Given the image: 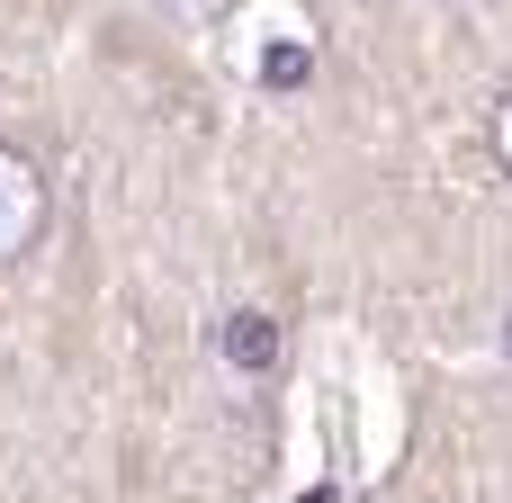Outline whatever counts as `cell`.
I'll use <instances>...</instances> for the list:
<instances>
[{
	"mask_svg": "<svg viewBox=\"0 0 512 503\" xmlns=\"http://www.w3.org/2000/svg\"><path fill=\"white\" fill-rule=\"evenodd\" d=\"M45 216H54V189H45V171H36V153H18V144H0V270L36 252V234H45Z\"/></svg>",
	"mask_w": 512,
	"mask_h": 503,
	"instance_id": "6da1fadb",
	"label": "cell"
},
{
	"mask_svg": "<svg viewBox=\"0 0 512 503\" xmlns=\"http://www.w3.org/2000/svg\"><path fill=\"white\" fill-rule=\"evenodd\" d=\"M486 144H495V162H504V180H512V90L495 99V117H486Z\"/></svg>",
	"mask_w": 512,
	"mask_h": 503,
	"instance_id": "3957f363",
	"label": "cell"
},
{
	"mask_svg": "<svg viewBox=\"0 0 512 503\" xmlns=\"http://www.w3.org/2000/svg\"><path fill=\"white\" fill-rule=\"evenodd\" d=\"M504 369H512V315H504Z\"/></svg>",
	"mask_w": 512,
	"mask_h": 503,
	"instance_id": "277c9868",
	"label": "cell"
},
{
	"mask_svg": "<svg viewBox=\"0 0 512 503\" xmlns=\"http://www.w3.org/2000/svg\"><path fill=\"white\" fill-rule=\"evenodd\" d=\"M216 360H225V369H243V378H270V369H279V324H270L261 306L225 315V324H216Z\"/></svg>",
	"mask_w": 512,
	"mask_h": 503,
	"instance_id": "7a4b0ae2",
	"label": "cell"
}]
</instances>
